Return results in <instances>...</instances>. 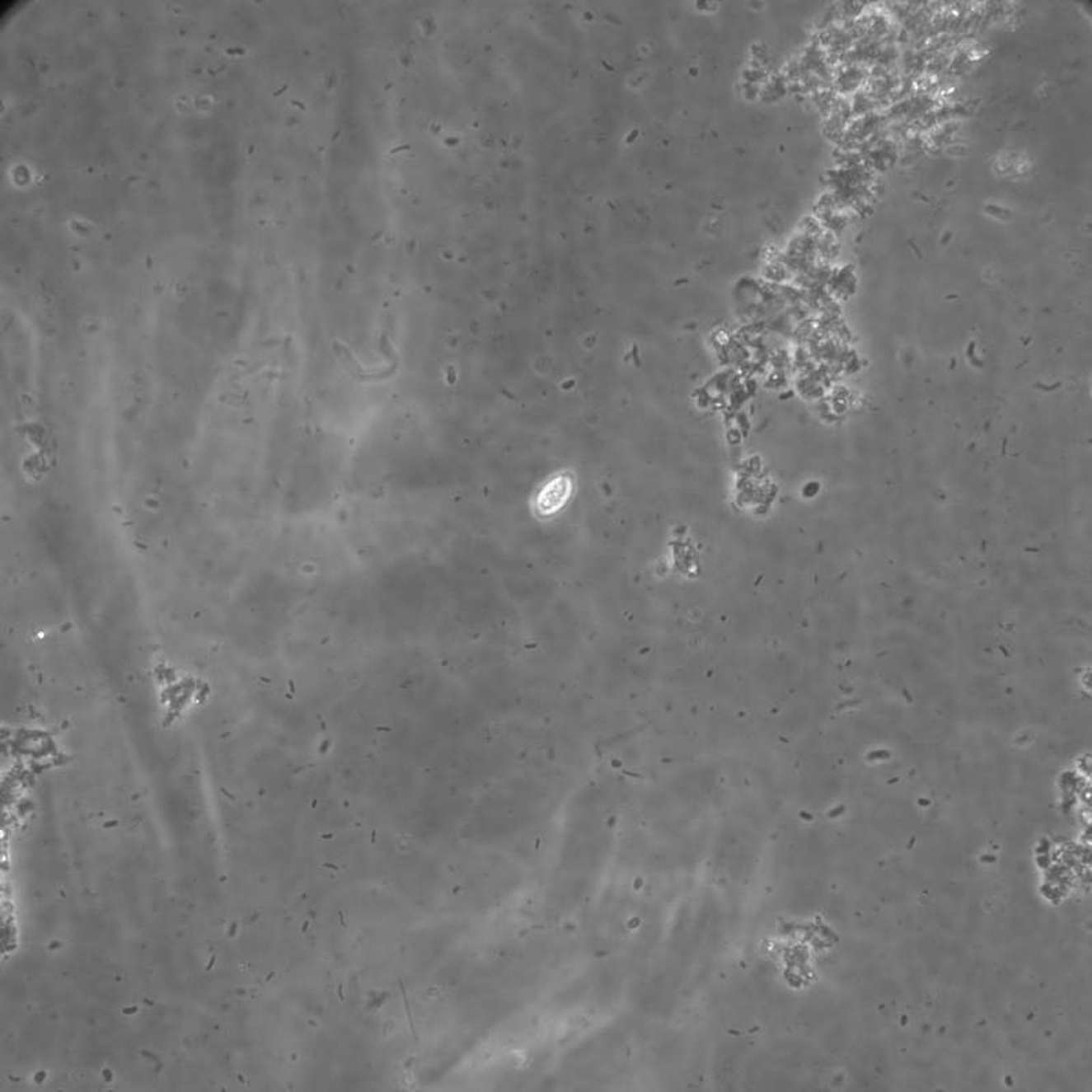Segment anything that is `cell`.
Masks as SVG:
<instances>
[{
    "instance_id": "obj_1",
    "label": "cell",
    "mask_w": 1092,
    "mask_h": 1092,
    "mask_svg": "<svg viewBox=\"0 0 1092 1092\" xmlns=\"http://www.w3.org/2000/svg\"><path fill=\"white\" fill-rule=\"evenodd\" d=\"M571 490V484L565 477H559L556 480H551L542 490L540 496L537 499V507L541 513H552L556 509H560L567 500L568 494Z\"/></svg>"
}]
</instances>
